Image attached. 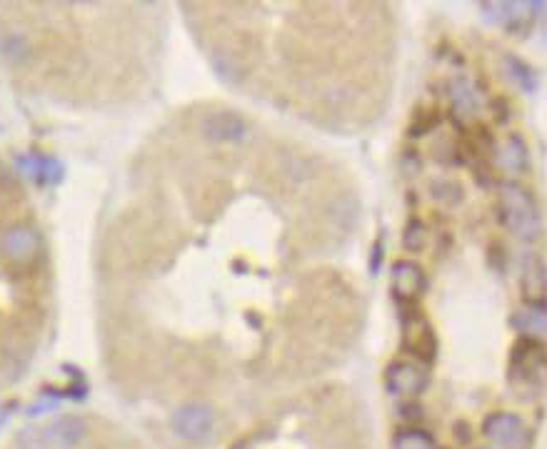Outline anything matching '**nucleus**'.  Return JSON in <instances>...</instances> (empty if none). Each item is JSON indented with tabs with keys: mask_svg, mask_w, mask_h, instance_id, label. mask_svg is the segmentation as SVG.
I'll use <instances>...</instances> for the list:
<instances>
[{
	"mask_svg": "<svg viewBox=\"0 0 547 449\" xmlns=\"http://www.w3.org/2000/svg\"><path fill=\"white\" fill-rule=\"evenodd\" d=\"M497 212H500V223L505 224L507 232H512L515 238L530 240L540 238V212L535 205L533 195L518 183H503L497 187Z\"/></svg>",
	"mask_w": 547,
	"mask_h": 449,
	"instance_id": "1",
	"label": "nucleus"
},
{
	"mask_svg": "<svg viewBox=\"0 0 547 449\" xmlns=\"http://www.w3.org/2000/svg\"><path fill=\"white\" fill-rule=\"evenodd\" d=\"M485 439L500 449H522L527 442V427L512 412H495L482 422Z\"/></svg>",
	"mask_w": 547,
	"mask_h": 449,
	"instance_id": "2",
	"label": "nucleus"
},
{
	"mask_svg": "<svg viewBox=\"0 0 547 449\" xmlns=\"http://www.w3.org/2000/svg\"><path fill=\"white\" fill-rule=\"evenodd\" d=\"M402 344L408 352H413L423 362H432L438 355V337L432 325L427 322L420 312H415L413 318L405 319L402 325Z\"/></svg>",
	"mask_w": 547,
	"mask_h": 449,
	"instance_id": "3",
	"label": "nucleus"
},
{
	"mask_svg": "<svg viewBox=\"0 0 547 449\" xmlns=\"http://www.w3.org/2000/svg\"><path fill=\"white\" fill-rule=\"evenodd\" d=\"M215 414L208 405H201V402H190L186 407L175 412L173 417V429L183 439H190V442H201L205 437L213 432Z\"/></svg>",
	"mask_w": 547,
	"mask_h": 449,
	"instance_id": "4",
	"label": "nucleus"
},
{
	"mask_svg": "<svg viewBox=\"0 0 547 449\" xmlns=\"http://www.w3.org/2000/svg\"><path fill=\"white\" fill-rule=\"evenodd\" d=\"M385 382L392 395L415 399V397H420L425 392L430 377H427V372L417 362H395L387 370Z\"/></svg>",
	"mask_w": 547,
	"mask_h": 449,
	"instance_id": "5",
	"label": "nucleus"
},
{
	"mask_svg": "<svg viewBox=\"0 0 547 449\" xmlns=\"http://www.w3.org/2000/svg\"><path fill=\"white\" fill-rule=\"evenodd\" d=\"M515 374L520 380H530V382L547 374V352L543 343L522 337L520 343L512 347V377Z\"/></svg>",
	"mask_w": 547,
	"mask_h": 449,
	"instance_id": "6",
	"label": "nucleus"
},
{
	"mask_svg": "<svg viewBox=\"0 0 547 449\" xmlns=\"http://www.w3.org/2000/svg\"><path fill=\"white\" fill-rule=\"evenodd\" d=\"M395 297L402 303H415L427 288L425 270L413 260H400L392 264V278H390Z\"/></svg>",
	"mask_w": 547,
	"mask_h": 449,
	"instance_id": "7",
	"label": "nucleus"
},
{
	"mask_svg": "<svg viewBox=\"0 0 547 449\" xmlns=\"http://www.w3.org/2000/svg\"><path fill=\"white\" fill-rule=\"evenodd\" d=\"M85 435V422L78 417H63L38 435V449H67L78 445Z\"/></svg>",
	"mask_w": 547,
	"mask_h": 449,
	"instance_id": "8",
	"label": "nucleus"
},
{
	"mask_svg": "<svg viewBox=\"0 0 547 449\" xmlns=\"http://www.w3.org/2000/svg\"><path fill=\"white\" fill-rule=\"evenodd\" d=\"M522 297L527 300V304H545L547 295V270L543 260L527 252L522 260V278H520Z\"/></svg>",
	"mask_w": 547,
	"mask_h": 449,
	"instance_id": "9",
	"label": "nucleus"
},
{
	"mask_svg": "<svg viewBox=\"0 0 547 449\" xmlns=\"http://www.w3.org/2000/svg\"><path fill=\"white\" fill-rule=\"evenodd\" d=\"M38 250V238L30 227H11L3 238H0V252L3 257L13 260L18 264L30 263Z\"/></svg>",
	"mask_w": 547,
	"mask_h": 449,
	"instance_id": "10",
	"label": "nucleus"
},
{
	"mask_svg": "<svg viewBox=\"0 0 547 449\" xmlns=\"http://www.w3.org/2000/svg\"><path fill=\"white\" fill-rule=\"evenodd\" d=\"M510 325L520 332L525 340L543 343L547 340V307L545 304H525L512 315Z\"/></svg>",
	"mask_w": 547,
	"mask_h": 449,
	"instance_id": "11",
	"label": "nucleus"
},
{
	"mask_svg": "<svg viewBox=\"0 0 547 449\" xmlns=\"http://www.w3.org/2000/svg\"><path fill=\"white\" fill-rule=\"evenodd\" d=\"M450 103H453L455 118L463 120V122L475 120L478 110H480L478 91L472 88V83L467 78H455L453 83H450Z\"/></svg>",
	"mask_w": 547,
	"mask_h": 449,
	"instance_id": "12",
	"label": "nucleus"
},
{
	"mask_svg": "<svg viewBox=\"0 0 547 449\" xmlns=\"http://www.w3.org/2000/svg\"><path fill=\"white\" fill-rule=\"evenodd\" d=\"M245 132H248V122L235 113H215L205 120V135L213 140L235 143V140L245 138Z\"/></svg>",
	"mask_w": 547,
	"mask_h": 449,
	"instance_id": "13",
	"label": "nucleus"
},
{
	"mask_svg": "<svg viewBox=\"0 0 547 449\" xmlns=\"http://www.w3.org/2000/svg\"><path fill=\"white\" fill-rule=\"evenodd\" d=\"M495 160L507 172L525 170L527 168V146H525V140H522L520 135H510L505 143L497 147Z\"/></svg>",
	"mask_w": 547,
	"mask_h": 449,
	"instance_id": "14",
	"label": "nucleus"
},
{
	"mask_svg": "<svg viewBox=\"0 0 547 449\" xmlns=\"http://www.w3.org/2000/svg\"><path fill=\"white\" fill-rule=\"evenodd\" d=\"M392 449H435V442L423 429H402L400 435L395 437Z\"/></svg>",
	"mask_w": 547,
	"mask_h": 449,
	"instance_id": "15",
	"label": "nucleus"
},
{
	"mask_svg": "<svg viewBox=\"0 0 547 449\" xmlns=\"http://www.w3.org/2000/svg\"><path fill=\"white\" fill-rule=\"evenodd\" d=\"M405 248L408 250H423L425 248V242H427V230L423 227L420 223H410L408 224V230H405Z\"/></svg>",
	"mask_w": 547,
	"mask_h": 449,
	"instance_id": "16",
	"label": "nucleus"
},
{
	"mask_svg": "<svg viewBox=\"0 0 547 449\" xmlns=\"http://www.w3.org/2000/svg\"><path fill=\"white\" fill-rule=\"evenodd\" d=\"M507 66L512 67V80H518V83H520L525 91H533L535 75H533V70H530V67L525 66V63H520V60H512V58L507 60Z\"/></svg>",
	"mask_w": 547,
	"mask_h": 449,
	"instance_id": "17",
	"label": "nucleus"
}]
</instances>
